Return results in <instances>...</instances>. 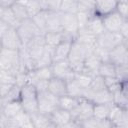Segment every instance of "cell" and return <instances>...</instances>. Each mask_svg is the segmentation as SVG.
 Wrapping results in <instances>:
<instances>
[{
    "instance_id": "15",
    "label": "cell",
    "mask_w": 128,
    "mask_h": 128,
    "mask_svg": "<svg viewBox=\"0 0 128 128\" xmlns=\"http://www.w3.org/2000/svg\"><path fill=\"white\" fill-rule=\"evenodd\" d=\"M74 39L71 37H66L60 44H58L53 49V62L65 61L68 58L70 49Z\"/></svg>"
},
{
    "instance_id": "43",
    "label": "cell",
    "mask_w": 128,
    "mask_h": 128,
    "mask_svg": "<svg viewBox=\"0 0 128 128\" xmlns=\"http://www.w3.org/2000/svg\"><path fill=\"white\" fill-rule=\"evenodd\" d=\"M0 83L8 84V85H15L16 84V75L9 71L2 70V71H0Z\"/></svg>"
},
{
    "instance_id": "6",
    "label": "cell",
    "mask_w": 128,
    "mask_h": 128,
    "mask_svg": "<svg viewBox=\"0 0 128 128\" xmlns=\"http://www.w3.org/2000/svg\"><path fill=\"white\" fill-rule=\"evenodd\" d=\"M0 59L3 64L4 70L9 71L15 75L18 73L20 62L19 50L2 49V51L0 52Z\"/></svg>"
},
{
    "instance_id": "53",
    "label": "cell",
    "mask_w": 128,
    "mask_h": 128,
    "mask_svg": "<svg viewBox=\"0 0 128 128\" xmlns=\"http://www.w3.org/2000/svg\"><path fill=\"white\" fill-rule=\"evenodd\" d=\"M78 127V122L72 120L66 124H63V125H60V126H56L55 128H77Z\"/></svg>"
},
{
    "instance_id": "12",
    "label": "cell",
    "mask_w": 128,
    "mask_h": 128,
    "mask_svg": "<svg viewBox=\"0 0 128 128\" xmlns=\"http://www.w3.org/2000/svg\"><path fill=\"white\" fill-rule=\"evenodd\" d=\"M61 26H62V32L66 35L72 37L73 39L76 38L79 30L78 21L76 14H67L62 13L61 16Z\"/></svg>"
},
{
    "instance_id": "50",
    "label": "cell",
    "mask_w": 128,
    "mask_h": 128,
    "mask_svg": "<svg viewBox=\"0 0 128 128\" xmlns=\"http://www.w3.org/2000/svg\"><path fill=\"white\" fill-rule=\"evenodd\" d=\"M119 34L126 40H128V20H125L124 23L122 24L120 30H119Z\"/></svg>"
},
{
    "instance_id": "26",
    "label": "cell",
    "mask_w": 128,
    "mask_h": 128,
    "mask_svg": "<svg viewBox=\"0 0 128 128\" xmlns=\"http://www.w3.org/2000/svg\"><path fill=\"white\" fill-rule=\"evenodd\" d=\"M21 112H23V109L20 101H13V102L4 103L1 114L8 118H14L17 115H19Z\"/></svg>"
},
{
    "instance_id": "10",
    "label": "cell",
    "mask_w": 128,
    "mask_h": 128,
    "mask_svg": "<svg viewBox=\"0 0 128 128\" xmlns=\"http://www.w3.org/2000/svg\"><path fill=\"white\" fill-rule=\"evenodd\" d=\"M109 62L117 65H128V41L116 46L109 52Z\"/></svg>"
},
{
    "instance_id": "21",
    "label": "cell",
    "mask_w": 128,
    "mask_h": 128,
    "mask_svg": "<svg viewBox=\"0 0 128 128\" xmlns=\"http://www.w3.org/2000/svg\"><path fill=\"white\" fill-rule=\"evenodd\" d=\"M112 104L122 109L128 110V93H127V82L123 83L122 88L112 93Z\"/></svg>"
},
{
    "instance_id": "55",
    "label": "cell",
    "mask_w": 128,
    "mask_h": 128,
    "mask_svg": "<svg viewBox=\"0 0 128 128\" xmlns=\"http://www.w3.org/2000/svg\"><path fill=\"white\" fill-rule=\"evenodd\" d=\"M13 3H14V1H12V0H1V6L4 9L5 8H11Z\"/></svg>"
},
{
    "instance_id": "37",
    "label": "cell",
    "mask_w": 128,
    "mask_h": 128,
    "mask_svg": "<svg viewBox=\"0 0 128 128\" xmlns=\"http://www.w3.org/2000/svg\"><path fill=\"white\" fill-rule=\"evenodd\" d=\"M47 14L48 11L42 10L37 15H35L32 19V21L35 23V25L38 27V29L44 34L46 32V20H47Z\"/></svg>"
},
{
    "instance_id": "1",
    "label": "cell",
    "mask_w": 128,
    "mask_h": 128,
    "mask_svg": "<svg viewBox=\"0 0 128 128\" xmlns=\"http://www.w3.org/2000/svg\"><path fill=\"white\" fill-rule=\"evenodd\" d=\"M94 52V49L86 47L76 41H73L70 53L68 55L67 61L75 73H80L83 70V65L85 59Z\"/></svg>"
},
{
    "instance_id": "30",
    "label": "cell",
    "mask_w": 128,
    "mask_h": 128,
    "mask_svg": "<svg viewBox=\"0 0 128 128\" xmlns=\"http://www.w3.org/2000/svg\"><path fill=\"white\" fill-rule=\"evenodd\" d=\"M80 98H75V97H71L69 95H65L63 97L59 98V108L64 109L66 111L71 112L78 104Z\"/></svg>"
},
{
    "instance_id": "31",
    "label": "cell",
    "mask_w": 128,
    "mask_h": 128,
    "mask_svg": "<svg viewBox=\"0 0 128 128\" xmlns=\"http://www.w3.org/2000/svg\"><path fill=\"white\" fill-rule=\"evenodd\" d=\"M93 104H112V93L107 89L96 92L92 99Z\"/></svg>"
},
{
    "instance_id": "16",
    "label": "cell",
    "mask_w": 128,
    "mask_h": 128,
    "mask_svg": "<svg viewBox=\"0 0 128 128\" xmlns=\"http://www.w3.org/2000/svg\"><path fill=\"white\" fill-rule=\"evenodd\" d=\"M116 5H117V1H115V0L95 1L93 14L100 18H103V17L113 13L116 10Z\"/></svg>"
},
{
    "instance_id": "52",
    "label": "cell",
    "mask_w": 128,
    "mask_h": 128,
    "mask_svg": "<svg viewBox=\"0 0 128 128\" xmlns=\"http://www.w3.org/2000/svg\"><path fill=\"white\" fill-rule=\"evenodd\" d=\"M113 124L109 119H104V120H98L96 128H112Z\"/></svg>"
},
{
    "instance_id": "36",
    "label": "cell",
    "mask_w": 128,
    "mask_h": 128,
    "mask_svg": "<svg viewBox=\"0 0 128 128\" xmlns=\"http://www.w3.org/2000/svg\"><path fill=\"white\" fill-rule=\"evenodd\" d=\"M24 5H25V8H26L28 17H29L30 19L33 18L35 15H37L40 11H42L40 1H30V0H25V1H24Z\"/></svg>"
},
{
    "instance_id": "44",
    "label": "cell",
    "mask_w": 128,
    "mask_h": 128,
    "mask_svg": "<svg viewBox=\"0 0 128 128\" xmlns=\"http://www.w3.org/2000/svg\"><path fill=\"white\" fill-rule=\"evenodd\" d=\"M0 128H19V124L15 118H8L0 114Z\"/></svg>"
},
{
    "instance_id": "11",
    "label": "cell",
    "mask_w": 128,
    "mask_h": 128,
    "mask_svg": "<svg viewBox=\"0 0 128 128\" xmlns=\"http://www.w3.org/2000/svg\"><path fill=\"white\" fill-rule=\"evenodd\" d=\"M24 49L27 51V53L29 54V56L35 61L40 58V56L42 55L44 49H45V41H44V34L37 36L35 38H33L32 40H30L26 45L23 46Z\"/></svg>"
},
{
    "instance_id": "45",
    "label": "cell",
    "mask_w": 128,
    "mask_h": 128,
    "mask_svg": "<svg viewBox=\"0 0 128 128\" xmlns=\"http://www.w3.org/2000/svg\"><path fill=\"white\" fill-rule=\"evenodd\" d=\"M95 1L92 0H78V12H90L93 13Z\"/></svg>"
},
{
    "instance_id": "39",
    "label": "cell",
    "mask_w": 128,
    "mask_h": 128,
    "mask_svg": "<svg viewBox=\"0 0 128 128\" xmlns=\"http://www.w3.org/2000/svg\"><path fill=\"white\" fill-rule=\"evenodd\" d=\"M104 82H105L106 89L109 92H111V93H114V92L120 90L122 88V85H123V83L120 82L116 77H107V78H104Z\"/></svg>"
},
{
    "instance_id": "34",
    "label": "cell",
    "mask_w": 128,
    "mask_h": 128,
    "mask_svg": "<svg viewBox=\"0 0 128 128\" xmlns=\"http://www.w3.org/2000/svg\"><path fill=\"white\" fill-rule=\"evenodd\" d=\"M99 76L103 78L107 77H115V65L112 64L111 62H101L99 68H98V73Z\"/></svg>"
},
{
    "instance_id": "42",
    "label": "cell",
    "mask_w": 128,
    "mask_h": 128,
    "mask_svg": "<svg viewBox=\"0 0 128 128\" xmlns=\"http://www.w3.org/2000/svg\"><path fill=\"white\" fill-rule=\"evenodd\" d=\"M115 77L122 83L128 82V65L115 66Z\"/></svg>"
},
{
    "instance_id": "24",
    "label": "cell",
    "mask_w": 128,
    "mask_h": 128,
    "mask_svg": "<svg viewBox=\"0 0 128 128\" xmlns=\"http://www.w3.org/2000/svg\"><path fill=\"white\" fill-rule=\"evenodd\" d=\"M51 121L55 126H60L72 121V116L69 111H66L61 108H57L49 115Z\"/></svg>"
},
{
    "instance_id": "48",
    "label": "cell",
    "mask_w": 128,
    "mask_h": 128,
    "mask_svg": "<svg viewBox=\"0 0 128 128\" xmlns=\"http://www.w3.org/2000/svg\"><path fill=\"white\" fill-rule=\"evenodd\" d=\"M97 123H98V120L95 119L94 117H91L87 120H84L82 122H79V126L81 128H96L97 126Z\"/></svg>"
},
{
    "instance_id": "56",
    "label": "cell",
    "mask_w": 128,
    "mask_h": 128,
    "mask_svg": "<svg viewBox=\"0 0 128 128\" xmlns=\"http://www.w3.org/2000/svg\"><path fill=\"white\" fill-rule=\"evenodd\" d=\"M19 128H34V126H33L32 122H31V119H29V120H27L26 122H24Z\"/></svg>"
},
{
    "instance_id": "19",
    "label": "cell",
    "mask_w": 128,
    "mask_h": 128,
    "mask_svg": "<svg viewBox=\"0 0 128 128\" xmlns=\"http://www.w3.org/2000/svg\"><path fill=\"white\" fill-rule=\"evenodd\" d=\"M48 91L58 98L63 97L67 95V82L65 80L53 77L48 82Z\"/></svg>"
},
{
    "instance_id": "18",
    "label": "cell",
    "mask_w": 128,
    "mask_h": 128,
    "mask_svg": "<svg viewBox=\"0 0 128 128\" xmlns=\"http://www.w3.org/2000/svg\"><path fill=\"white\" fill-rule=\"evenodd\" d=\"M79 31H84V32H87V33H90L94 36H99L100 34H102L105 29H104V26H103V22H102V18L96 16V15H92L91 18L89 19L87 25L83 28V29H80ZM78 31V32H79Z\"/></svg>"
},
{
    "instance_id": "9",
    "label": "cell",
    "mask_w": 128,
    "mask_h": 128,
    "mask_svg": "<svg viewBox=\"0 0 128 128\" xmlns=\"http://www.w3.org/2000/svg\"><path fill=\"white\" fill-rule=\"evenodd\" d=\"M51 69H52L53 77H55V78L65 80L66 82L69 81V80L74 79L75 72L72 70V68L70 67L67 60L53 62L52 65H51Z\"/></svg>"
},
{
    "instance_id": "23",
    "label": "cell",
    "mask_w": 128,
    "mask_h": 128,
    "mask_svg": "<svg viewBox=\"0 0 128 128\" xmlns=\"http://www.w3.org/2000/svg\"><path fill=\"white\" fill-rule=\"evenodd\" d=\"M30 119L34 128H55L56 127L51 121L49 115L36 112L30 115Z\"/></svg>"
},
{
    "instance_id": "32",
    "label": "cell",
    "mask_w": 128,
    "mask_h": 128,
    "mask_svg": "<svg viewBox=\"0 0 128 128\" xmlns=\"http://www.w3.org/2000/svg\"><path fill=\"white\" fill-rule=\"evenodd\" d=\"M1 20L4 21L10 28H15V29L21 23V21H19L16 18V16L13 13V11L11 10V8H5L4 9V12H3V15L1 17Z\"/></svg>"
},
{
    "instance_id": "61",
    "label": "cell",
    "mask_w": 128,
    "mask_h": 128,
    "mask_svg": "<svg viewBox=\"0 0 128 128\" xmlns=\"http://www.w3.org/2000/svg\"><path fill=\"white\" fill-rule=\"evenodd\" d=\"M0 6H1V0H0Z\"/></svg>"
},
{
    "instance_id": "7",
    "label": "cell",
    "mask_w": 128,
    "mask_h": 128,
    "mask_svg": "<svg viewBox=\"0 0 128 128\" xmlns=\"http://www.w3.org/2000/svg\"><path fill=\"white\" fill-rule=\"evenodd\" d=\"M93 105L91 101L80 98L77 106L70 112L72 120L79 123L93 117Z\"/></svg>"
},
{
    "instance_id": "59",
    "label": "cell",
    "mask_w": 128,
    "mask_h": 128,
    "mask_svg": "<svg viewBox=\"0 0 128 128\" xmlns=\"http://www.w3.org/2000/svg\"><path fill=\"white\" fill-rule=\"evenodd\" d=\"M2 49H3V48H2V44H1V40H0V52L2 51Z\"/></svg>"
},
{
    "instance_id": "13",
    "label": "cell",
    "mask_w": 128,
    "mask_h": 128,
    "mask_svg": "<svg viewBox=\"0 0 128 128\" xmlns=\"http://www.w3.org/2000/svg\"><path fill=\"white\" fill-rule=\"evenodd\" d=\"M108 119L111 121V123L114 126L128 128V110L122 109L112 104L110 107Z\"/></svg>"
},
{
    "instance_id": "47",
    "label": "cell",
    "mask_w": 128,
    "mask_h": 128,
    "mask_svg": "<svg viewBox=\"0 0 128 128\" xmlns=\"http://www.w3.org/2000/svg\"><path fill=\"white\" fill-rule=\"evenodd\" d=\"M121 17L128 20V2L126 0L117 1L116 10H115Z\"/></svg>"
},
{
    "instance_id": "46",
    "label": "cell",
    "mask_w": 128,
    "mask_h": 128,
    "mask_svg": "<svg viewBox=\"0 0 128 128\" xmlns=\"http://www.w3.org/2000/svg\"><path fill=\"white\" fill-rule=\"evenodd\" d=\"M92 15H93V13H90V12H81V11H79V12L76 13L79 30L80 29H83L87 25V23H88V21H89V19L91 18Z\"/></svg>"
},
{
    "instance_id": "25",
    "label": "cell",
    "mask_w": 128,
    "mask_h": 128,
    "mask_svg": "<svg viewBox=\"0 0 128 128\" xmlns=\"http://www.w3.org/2000/svg\"><path fill=\"white\" fill-rule=\"evenodd\" d=\"M66 37H70L63 32H46L44 33L45 45L49 48L54 49L58 44H60ZM72 38V37H71Z\"/></svg>"
},
{
    "instance_id": "57",
    "label": "cell",
    "mask_w": 128,
    "mask_h": 128,
    "mask_svg": "<svg viewBox=\"0 0 128 128\" xmlns=\"http://www.w3.org/2000/svg\"><path fill=\"white\" fill-rule=\"evenodd\" d=\"M3 105H4V103H3V99H2V97H0V114H1V112H2Z\"/></svg>"
},
{
    "instance_id": "49",
    "label": "cell",
    "mask_w": 128,
    "mask_h": 128,
    "mask_svg": "<svg viewBox=\"0 0 128 128\" xmlns=\"http://www.w3.org/2000/svg\"><path fill=\"white\" fill-rule=\"evenodd\" d=\"M48 82L49 81H45V80H40L37 81L36 83H34V87L37 91V93L43 92V91H47L48 90Z\"/></svg>"
},
{
    "instance_id": "60",
    "label": "cell",
    "mask_w": 128,
    "mask_h": 128,
    "mask_svg": "<svg viewBox=\"0 0 128 128\" xmlns=\"http://www.w3.org/2000/svg\"><path fill=\"white\" fill-rule=\"evenodd\" d=\"M112 128H122V127H119V126H114V125H113V127H112Z\"/></svg>"
},
{
    "instance_id": "14",
    "label": "cell",
    "mask_w": 128,
    "mask_h": 128,
    "mask_svg": "<svg viewBox=\"0 0 128 128\" xmlns=\"http://www.w3.org/2000/svg\"><path fill=\"white\" fill-rule=\"evenodd\" d=\"M125 20L126 19L121 17L116 11H114L113 13L102 18V22H103L105 31L111 32V33H119V30Z\"/></svg>"
},
{
    "instance_id": "58",
    "label": "cell",
    "mask_w": 128,
    "mask_h": 128,
    "mask_svg": "<svg viewBox=\"0 0 128 128\" xmlns=\"http://www.w3.org/2000/svg\"><path fill=\"white\" fill-rule=\"evenodd\" d=\"M3 12H4V8L2 6H0V19H1L2 15H3Z\"/></svg>"
},
{
    "instance_id": "20",
    "label": "cell",
    "mask_w": 128,
    "mask_h": 128,
    "mask_svg": "<svg viewBox=\"0 0 128 128\" xmlns=\"http://www.w3.org/2000/svg\"><path fill=\"white\" fill-rule=\"evenodd\" d=\"M61 16V12L48 11L46 20V32H62Z\"/></svg>"
},
{
    "instance_id": "17",
    "label": "cell",
    "mask_w": 128,
    "mask_h": 128,
    "mask_svg": "<svg viewBox=\"0 0 128 128\" xmlns=\"http://www.w3.org/2000/svg\"><path fill=\"white\" fill-rule=\"evenodd\" d=\"M52 78H53V74H52L51 66L42 67V68H37L27 74V83L34 84L37 81H40V80L49 81Z\"/></svg>"
},
{
    "instance_id": "4",
    "label": "cell",
    "mask_w": 128,
    "mask_h": 128,
    "mask_svg": "<svg viewBox=\"0 0 128 128\" xmlns=\"http://www.w3.org/2000/svg\"><path fill=\"white\" fill-rule=\"evenodd\" d=\"M126 41H128V40L124 39L119 33H111V32L104 31L102 34L97 36L96 47L110 52L116 46H118Z\"/></svg>"
},
{
    "instance_id": "22",
    "label": "cell",
    "mask_w": 128,
    "mask_h": 128,
    "mask_svg": "<svg viewBox=\"0 0 128 128\" xmlns=\"http://www.w3.org/2000/svg\"><path fill=\"white\" fill-rule=\"evenodd\" d=\"M101 64V61L99 60V58L94 54H90L84 61V65H83V73H86L92 77L98 75V68Z\"/></svg>"
},
{
    "instance_id": "38",
    "label": "cell",
    "mask_w": 128,
    "mask_h": 128,
    "mask_svg": "<svg viewBox=\"0 0 128 128\" xmlns=\"http://www.w3.org/2000/svg\"><path fill=\"white\" fill-rule=\"evenodd\" d=\"M92 78H93L92 76H90V75H88L86 73H83V72L75 73L74 74V80L83 89H86V88H88L90 86Z\"/></svg>"
},
{
    "instance_id": "35",
    "label": "cell",
    "mask_w": 128,
    "mask_h": 128,
    "mask_svg": "<svg viewBox=\"0 0 128 128\" xmlns=\"http://www.w3.org/2000/svg\"><path fill=\"white\" fill-rule=\"evenodd\" d=\"M84 89L81 88L74 79L67 81V95L75 98H82Z\"/></svg>"
},
{
    "instance_id": "8",
    "label": "cell",
    "mask_w": 128,
    "mask_h": 128,
    "mask_svg": "<svg viewBox=\"0 0 128 128\" xmlns=\"http://www.w3.org/2000/svg\"><path fill=\"white\" fill-rule=\"evenodd\" d=\"M2 48L3 49H10V50H20L23 45L18 35V32L15 28H9L3 36L0 38Z\"/></svg>"
},
{
    "instance_id": "54",
    "label": "cell",
    "mask_w": 128,
    "mask_h": 128,
    "mask_svg": "<svg viewBox=\"0 0 128 128\" xmlns=\"http://www.w3.org/2000/svg\"><path fill=\"white\" fill-rule=\"evenodd\" d=\"M9 28H10V27H9L4 21H2V20L0 19V38L3 36V34H4Z\"/></svg>"
},
{
    "instance_id": "3",
    "label": "cell",
    "mask_w": 128,
    "mask_h": 128,
    "mask_svg": "<svg viewBox=\"0 0 128 128\" xmlns=\"http://www.w3.org/2000/svg\"><path fill=\"white\" fill-rule=\"evenodd\" d=\"M38 99V112L50 115L54 110L59 108V98L51 94L48 90L37 93Z\"/></svg>"
},
{
    "instance_id": "33",
    "label": "cell",
    "mask_w": 128,
    "mask_h": 128,
    "mask_svg": "<svg viewBox=\"0 0 128 128\" xmlns=\"http://www.w3.org/2000/svg\"><path fill=\"white\" fill-rule=\"evenodd\" d=\"M59 12L76 14L78 12V0H61Z\"/></svg>"
},
{
    "instance_id": "40",
    "label": "cell",
    "mask_w": 128,
    "mask_h": 128,
    "mask_svg": "<svg viewBox=\"0 0 128 128\" xmlns=\"http://www.w3.org/2000/svg\"><path fill=\"white\" fill-rule=\"evenodd\" d=\"M20 93H21V87L15 84L10 91L7 93V95L3 98V103L13 102V101H19L20 100Z\"/></svg>"
},
{
    "instance_id": "29",
    "label": "cell",
    "mask_w": 128,
    "mask_h": 128,
    "mask_svg": "<svg viewBox=\"0 0 128 128\" xmlns=\"http://www.w3.org/2000/svg\"><path fill=\"white\" fill-rule=\"evenodd\" d=\"M25 1V0H24ZM24 1L23 0H20V1H14L13 5L11 6V10L13 11L14 15L16 16V18L19 20V21H24L26 19H28V14H27V11H26V8H25V5H24Z\"/></svg>"
},
{
    "instance_id": "2",
    "label": "cell",
    "mask_w": 128,
    "mask_h": 128,
    "mask_svg": "<svg viewBox=\"0 0 128 128\" xmlns=\"http://www.w3.org/2000/svg\"><path fill=\"white\" fill-rule=\"evenodd\" d=\"M37 91L33 84L26 83L21 87L20 93V103L22 105V109L25 113L31 115L33 113L38 112V99H37Z\"/></svg>"
},
{
    "instance_id": "5",
    "label": "cell",
    "mask_w": 128,
    "mask_h": 128,
    "mask_svg": "<svg viewBox=\"0 0 128 128\" xmlns=\"http://www.w3.org/2000/svg\"><path fill=\"white\" fill-rule=\"evenodd\" d=\"M18 35L20 37V40L22 42V45H26L30 40L33 38L42 35L43 33L38 29V27L35 25V23L32 21V19L28 18L20 23V25L16 28Z\"/></svg>"
},
{
    "instance_id": "28",
    "label": "cell",
    "mask_w": 128,
    "mask_h": 128,
    "mask_svg": "<svg viewBox=\"0 0 128 128\" xmlns=\"http://www.w3.org/2000/svg\"><path fill=\"white\" fill-rule=\"evenodd\" d=\"M111 105L112 104H94L93 105V117L97 120L108 119Z\"/></svg>"
},
{
    "instance_id": "27",
    "label": "cell",
    "mask_w": 128,
    "mask_h": 128,
    "mask_svg": "<svg viewBox=\"0 0 128 128\" xmlns=\"http://www.w3.org/2000/svg\"><path fill=\"white\" fill-rule=\"evenodd\" d=\"M52 63H53V49L45 45V49L42 55L36 61V69L42 67H49L52 65Z\"/></svg>"
},
{
    "instance_id": "51",
    "label": "cell",
    "mask_w": 128,
    "mask_h": 128,
    "mask_svg": "<svg viewBox=\"0 0 128 128\" xmlns=\"http://www.w3.org/2000/svg\"><path fill=\"white\" fill-rule=\"evenodd\" d=\"M13 86L14 85H8V84H1L0 83V97H2V99H3Z\"/></svg>"
},
{
    "instance_id": "41",
    "label": "cell",
    "mask_w": 128,
    "mask_h": 128,
    "mask_svg": "<svg viewBox=\"0 0 128 128\" xmlns=\"http://www.w3.org/2000/svg\"><path fill=\"white\" fill-rule=\"evenodd\" d=\"M88 88H89L90 90H92L94 93L106 89V87H105V82H104V78L101 77V76H99V75L94 76V77L92 78L91 84H90V86H89Z\"/></svg>"
}]
</instances>
